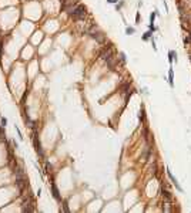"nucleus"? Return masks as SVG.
Instances as JSON below:
<instances>
[{
  "label": "nucleus",
  "mask_w": 191,
  "mask_h": 213,
  "mask_svg": "<svg viewBox=\"0 0 191 213\" xmlns=\"http://www.w3.org/2000/svg\"><path fill=\"white\" fill-rule=\"evenodd\" d=\"M190 60H191V58H190Z\"/></svg>",
  "instance_id": "21"
},
{
  "label": "nucleus",
  "mask_w": 191,
  "mask_h": 213,
  "mask_svg": "<svg viewBox=\"0 0 191 213\" xmlns=\"http://www.w3.org/2000/svg\"><path fill=\"white\" fill-rule=\"evenodd\" d=\"M108 3H117V0H107Z\"/></svg>",
  "instance_id": "19"
},
{
  "label": "nucleus",
  "mask_w": 191,
  "mask_h": 213,
  "mask_svg": "<svg viewBox=\"0 0 191 213\" xmlns=\"http://www.w3.org/2000/svg\"><path fill=\"white\" fill-rule=\"evenodd\" d=\"M168 78H170V85H173V84H174V81H173V80H174V74H173V70H171V68H170V71H168Z\"/></svg>",
  "instance_id": "9"
},
{
  "label": "nucleus",
  "mask_w": 191,
  "mask_h": 213,
  "mask_svg": "<svg viewBox=\"0 0 191 213\" xmlns=\"http://www.w3.org/2000/svg\"><path fill=\"white\" fill-rule=\"evenodd\" d=\"M120 60H121V61H123V63H124V61H125V57H124V54H123V53H121V54H120Z\"/></svg>",
  "instance_id": "17"
},
{
  "label": "nucleus",
  "mask_w": 191,
  "mask_h": 213,
  "mask_svg": "<svg viewBox=\"0 0 191 213\" xmlns=\"http://www.w3.org/2000/svg\"><path fill=\"white\" fill-rule=\"evenodd\" d=\"M63 209H64V212H70V209H68V206H67V200L63 202Z\"/></svg>",
  "instance_id": "10"
},
{
  "label": "nucleus",
  "mask_w": 191,
  "mask_h": 213,
  "mask_svg": "<svg viewBox=\"0 0 191 213\" xmlns=\"http://www.w3.org/2000/svg\"><path fill=\"white\" fill-rule=\"evenodd\" d=\"M154 17H156V14H154V13H153V14H151V17H150V19H151V23H153V21H154Z\"/></svg>",
  "instance_id": "18"
},
{
  "label": "nucleus",
  "mask_w": 191,
  "mask_h": 213,
  "mask_svg": "<svg viewBox=\"0 0 191 213\" xmlns=\"http://www.w3.org/2000/svg\"><path fill=\"white\" fill-rule=\"evenodd\" d=\"M125 31H127V34H133L134 33V29H131V27H127V30H125Z\"/></svg>",
  "instance_id": "14"
},
{
  "label": "nucleus",
  "mask_w": 191,
  "mask_h": 213,
  "mask_svg": "<svg viewBox=\"0 0 191 213\" xmlns=\"http://www.w3.org/2000/svg\"><path fill=\"white\" fill-rule=\"evenodd\" d=\"M167 175L170 176V179H171V182H173V183H174V185H175V188L178 189V190H181V188H180V185H178V182L175 180V178H174V176H173V175H171V172H170V171H167Z\"/></svg>",
  "instance_id": "7"
},
{
  "label": "nucleus",
  "mask_w": 191,
  "mask_h": 213,
  "mask_svg": "<svg viewBox=\"0 0 191 213\" xmlns=\"http://www.w3.org/2000/svg\"><path fill=\"white\" fill-rule=\"evenodd\" d=\"M34 132H33V144H34V148H36V151H37V154L40 156H43V149H42V145H40V141L37 139V129L33 128Z\"/></svg>",
  "instance_id": "3"
},
{
  "label": "nucleus",
  "mask_w": 191,
  "mask_h": 213,
  "mask_svg": "<svg viewBox=\"0 0 191 213\" xmlns=\"http://www.w3.org/2000/svg\"><path fill=\"white\" fill-rule=\"evenodd\" d=\"M163 205H164V206H163V210H166V212H171V207H170V200H168V202H164Z\"/></svg>",
  "instance_id": "8"
},
{
  "label": "nucleus",
  "mask_w": 191,
  "mask_h": 213,
  "mask_svg": "<svg viewBox=\"0 0 191 213\" xmlns=\"http://www.w3.org/2000/svg\"><path fill=\"white\" fill-rule=\"evenodd\" d=\"M51 192H53V196H54V199L56 200H60V193H58V189H57V186L53 183L51 185Z\"/></svg>",
  "instance_id": "6"
},
{
  "label": "nucleus",
  "mask_w": 191,
  "mask_h": 213,
  "mask_svg": "<svg viewBox=\"0 0 191 213\" xmlns=\"http://www.w3.org/2000/svg\"><path fill=\"white\" fill-rule=\"evenodd\" d=\"M150 36H151V33H146V34H144V37H143V39H144V40H147V39H148Z\"/></svg>",
  "instance_id": "16"
},
{
  "label": "nucleus",
  "mask_w": 191,
  "mask_h": 213,
  "mask_svg": "<svg viewBox=\"0 0 191 213\" xmlns=\"http://www.w3.org/2000/svg\"><path fill=\"white\" fill-rule=\"evenodd\" d=\"M89 34H90V36H91L96 41H99V43H103V41H104V34L100 33V31H97V30H96V27H93L91 30L89 31Z\"/></svg>",
  "instance_id": "4"
},
{
  "label": "nucleus",
  "mask_w": 191,
  "mask_h": 213,
  "mask_svg": "<svg viewBox=\"0 0 191 213\" xmlns=\"http://www.w3.org/2000/svg\"><path fill=\"white\" fill-rule=\"evenodd\" d=\"M76 4H77V0H63V1H61V6H63L64 10L73 7V6H76Z\"/></svg>",
  "instance_id": "5"
},
{
  "label": "nucleus",
  "mask_w": 191,
  "mask_h": 213,
  "mask_svg": "<svg viewBox=\"0 0 191 213\" xmlns=\"http://www.w3.org/2000/svg\"><path fill=\"white\" fill-rule=\"evenodd\" d=\"M0 124H1V126L4 128V126H6V124H7V119H6V118H1V119H0Z\"/></svg>",
  "instance_id": "13"
},
{
  "label": "nucleus",
  "mask_w": 191,
  "mask_h": 213,
  "mask_svg": "<svg viewBox=\"0 0 191 213\" xmlns=\"http://www.w3.org/2000/svg\"><path fill=\"white\" fill-rule=\"evenodd\" d=\"M66 11L73 17V19H76V20H81V19H84V16H86V7H84L83 4H76V6H73V7L67 9Z\"/></svg>",
  "instance_id": "1"
},
{
  "label": "nucleus",
  "mask_w": 191,
  "mask_h": 213,
  "mask_svg": "<svg viewBox=\"0 0 191 213\" xmlns=\"http://www.w3.org/2000/svg\"><path fill=\"white\" fill-rule=\"evenodd\" d=\"M46 166H47V172H51V165H50L49 162L46 164Z\"/></svg>",
  "instance_id": "15"
},
{
  "label": "nucleus",
  "mask_w": 191,
  "mask_h": 213,
  "mask_svg": "<svg viewBox=\"0 0 191 213\" xmlns=\"http://www.w3.org/2000/svg\"><path fill=\"white\" fill-rule=\"evenodd\" d=\"M100 57L103 58V60L107 63V66L113 70V67H114V57H113V50H111V46H107V47H104V48L101 50Z\"/></svg>",
  "instance_id": "2"
},
{
  "label": "nucleus",
  "mask_w": 191,
  "mask_h": 213,
  "mask_svg": "<svg viewBox=\"0 0 191 213\" xmlns=\"http://www.w3.org/2000/svg\"><path fill=\"white\" fill-rule=\"evenodd\" d=\"M190 41H191V36H190V34H187V37L184 39V43H185V44H190Z\"/></svg>",
  "instance_id": "11"
},
{
  "label": "nucleus",
  "mask_w": 191,
  "mask_h": 213,
  "mask_svg": "<svg viewBox=\"0 0 191 213\" xmlns=\"http://www.w3.org/2000/svg\"><path fill=\"white\" fill-rule=\"evenodd\" d=\"M190 36H191V34H190Z\"/></svg>",
  "instance_id": "20"
},
{
  "label": "nucleus",
  "mask_w": 191,
  "mask_h": 213,
  "mask_svg": "<svg viewBox=\"0 0 191 213\" xmlns=\"http://www.w3.org/2000/svg\"><path fill=\"white\" fill-rule=\"evenodd\" d=\"M174 54H175L174 51H170V53H168V56H170V63H173V60H174Z\"/></svg>",
  "instance_id": "12"
}]
</instances>
